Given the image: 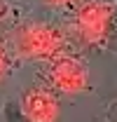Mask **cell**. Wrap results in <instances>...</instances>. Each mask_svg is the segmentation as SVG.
Masks as SVG:
<instances>
[{"label":"cell","instance_id":"obj_3","mask_svg":"<svg viewBox=\"0 0 117 122\" xmlns=\"http://www.w3.org/2000/svg\"><path fill=\"white\" fill-rule=\"evenodd\" d=\"M49 80L58 92L77 94L87 87L89 75H87V68L77 59H58V61H54V66L49 71Z\"/></svg>","mask_w":117,"mask_h":122},{"label":"cell","instance_id":"obj_1","mask_svg":"<svg viewBox=\"0 0 117 122\" xmlns=\"http://www.w3.org/2000/svg\"><path fill=\"white\" fill-rule=\"evenodd\" d=\"M63 35L49 24H28L16 30V49L30 59H56L63 52Z\"/></svg>","mask_w":117,"mask_h":122},{"label":"cell","instance_id":"obj_5","mask_svg":"<svg viewBox=\"0 0 117 122\" xmlns=\"http://www.w3.org/2000/svg\"><path fill=\"white\" fill-rule=\"evenodd\" d=\"M5 68H7V63H5V54H2V49H0V80L5 75Z\"/></svg>","mask_w":117,"mask_h":122},{"label":"cell","instance_id":"obj_2","mask_svg":"<svg viewBox=\"0 0 117 122\" xmlns=\"http://www.w3.org/2000/svg\"><path fill=\"white\" fill-rule=\"evenodd\" d=\"M112 19L115 10L110 2H91L77 14V33L89 45H101L112 30Z\"/></svg>","mask_w":117,"mask_h":122},{"label":"cell","instance_id":"obj_7","mask_svg":"<svg viewBox=\"0 0 117 122\" xmlns=\"http://www.w3.org/2000/svg\"><path fill=\"white\" fill-rule=\"evenodd\" d=\"M0 7H2V2H0Z\"/></svg>","mask_w":117,"mask_h":122},{"label":"cell","instance_id":"obj_6","mask_svg":"<svg viewBox=\"0 0 117 122\" xmlns=\"http://www.w3.org/2000/svg\"><path fill=\"white\" fill-rule=\"evenodd\" d=\"M47 2H52V5H63V2H70V0H47Z\"/></svg>","mask_w":117,"mask_h":122},{"label":"cell","instance_id":"obj_4","mask_svg":"<svg viewBox=\"0 0 117 122\" xmlns=\"http://www.w3.org/2000/svg\"><path fill=\"white\" fill-rule=\"evenodd\" d=\"M24 113L30 122H56L58 120V101L42 89H30L24 96Z\"/></svg>","mask_w":117,"mask_h":122}]
</instances>
